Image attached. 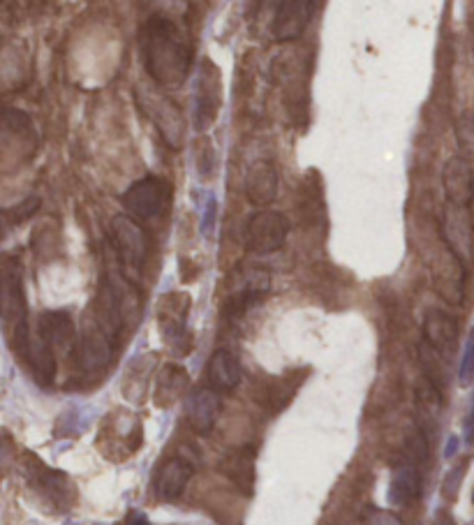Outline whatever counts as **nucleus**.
Returning a JSON list of instances; mask_svg holds the SVG:
<instances>
[{"label":"nucleus","instance_id":"1","mask_svg":"<svg viewBox=\"0 0 474 525\" xmlns=\"http://www.w3.org/2000/svg\"><path fill=\"white\" fill-rule=\"evenodd\" d=\"M139 47L148 77L164 89H181L193 70L194 44L183 24L153 14L141 26Z\"/></svg>","mask_w":474,"mask_h":525},{"label":"nucleus","instance_id":"2","mask_svg":"<svg viewBox=\"0 0 474 525\" xmlns=\"http://www.w3.org/2000/svg\"><path fill=\"white\" fill-rule=\"evenodd\" d=\"M3 322H5V336L14 352L21 357L28 355V303H26L21 262L17 257H7L3 264Z\"/></svg>","mask_w":474,"mask_h":525},{"label":"nucleus","instance_id":"3","mask_svg":"<svg viewBox=\"0 0 474 525\" xmlns=\"http://www.w3.org/2000/svg\"><path fill=\"white\" fill-rule=\"evenodd\" d=\"M271 292V276L262 266H243L229 278L227 292L220 303V317L227 322L243 319Z\"/></svg>","mask_w":474,"mask_h":525},{"label":"nucleus","instance_id":"4","mask_svg":"<svg viewBox=\"0 0 474 525\" xmlns=\"http://www.w3.org/2000/svg\"><path fill=\"white\" fill-rule=\"evenodd\" d=\"M109 246H112L116 266L130 280H135L141 273L148 257V239L146 231L130 215H116L109 223Z\"/></svg>","mask_w":474,"mask_h":525},{"label":"nucleus","instance_id":"5","mask_svg":"<svg viewBox=\"0 0 474 525\" xmlns=\"http://www.w3.org/2000/svg\"><path fill=\"white\" fill-rule=\"evenodd\" d=\"M121 201H123L125 211L130 213V218H135L137 223H151V220L160 218L164 208L170 207L171 184L148 174L130 185Z\"/></svg>","mask_w":474,"mask_h":525},{"label":"nucleus","instance_id":"6","mask_svg":"<svg viewBox=\"0 0 474 525\" xmlns=\"http://www.w3.org/2000/svg\"><path fill=\"white\" fill-rule=\"evenodd\" d=\"M137 102H139L141 112L146 114L151 123L155 125L158 135L170 148H181L186 142V116H183L181 106L174 100L164 98L158 90H137Z\"/></svg>","mask_w":474,"mask_h":525},{"label":"nucleus","instance_id":"7","mask_svg":"<svg viewBox=\"0 0 474 525\" xmlns=\"http://www.w3.org/2000/svg\"><path fill=\"white\" fill-rule=\"evenodd\" d=\"M289 234V220L280 211H264L252 213L243 230V246L252 255H271L285 246Z\"/></svg>","mask_w":474,"mask_h":525},{"label":"nucleus","instance_id":"8","mask_svg":"<svg viewBox=\"0 0 474 525\" xmlns=\"http://www.w3.org/2000/svg\"><path fill=\"white\" fill-rule=\"evenodd\" d=\"M187 313H190V296L186 292L162 296L158 310L160 331L176 357L187 355L193 349V338L187 333Z\"/></svg>","mask_w":474,"mask_h":525},{"label":"nucleus","instance_id":"9","mask_svg":"<svg viewBox=\"0 0 474 525\" xmlns=\"http://www.w3.org/2000/svg\"><path fill=\"white\" fill-rule=\"evenodd\" d=\"M442 241L465 266L474 260V224L470 208L446 204L442 213Z\"/></svg>","mask_w":474,"mask_h":525},{"label":"nucleus","instance_id":"10","mask_svg":"<svg viewBox=\"0 0 474 525\" xmlns=\"http://www.w3.org/2000/svg\"><path fill=\"white\" fill-rule=\"evenodd\" d=\"M465 269L468 266L458 260L449 248H442L431 262V276L438 294L451 306H461L465 294Z\"/></svg>","mask_w":474,"mask_h":525},{"label":"nucleus","instance_id":"11","mask_svg":"<svg viewBox=\"0 0 474 525\" xmlns=\"http://www.w3.org/2000/svg\"><path fill=\"white\" fill-rule=\"evenodd\" d=\"M223 98H220V72L211 60H206L200 70L197 89H194V123L197 130H206L216 121L220 112Z\"/></svg>","mask_w":474,"mask_h":525},{"label":"nucleus","instance_id":"12","mask_svg":"<svg viewBox=\"0 0 474 525\" xmlns=\"http://www.w3.org/2000/svg\"><path fill=\"white\" fill-rule=\"evenodd\" d=\"M315 3L308 0H292V3H280L275 7L273 24H271V35L275 42H294L304 35L312 19Z\"/></svg>","mask_w":474,"mask_h":525},{"label":"nucleus","instance_id":"13","mask_svg":"<svg viewBox=\"0 0 474 525\" xmlns=\"http://www.w3.org/2000/svg\"><path fill=\"white\" fill-rule=\"evenodd\" d=\"M278 188H280V174L271 160H257L248 167L243 190H246V197L252 207L264 208L273 204V200L278 197Z\"/></svg>","mask_w":474,"mask_h":525},{"label":"nucleus","instance_id":"14","mask_svg":"<svg viewBox=\"0 0 474 525\" xmlns=\"http://www.w3.org/2000/svg\"><path fill=\"white\" fill-rule=\"evenodd\" d=\"M442 185H445L446 204L470 208V204H472L474 200V176L468 160H446L445 169H442Z\"/></svg>","mask_w":474,"mask_h":525},{"label":"nucleus","instance_id":"15","mask_svg":"<svg viewBox=\"0 0 474 525\" xmlns=\"http://www.w3.org/2000/svg\"><path fill=\"white\" fill-rule=\"evenodd\" d=\"M423 338L431 349H435L439 357H445V352H454L458 341V322L454 315L433 308L428 310L426 319H423Z\"/></svg>","mask_w":474,"mask_h":525},{"label":"nucleus","instance_id":"16","mask_svg":"<svg viewBox=\"0 0 474 525\" xmlns=\"http://www.w3.org/2000/svg\"><path fill=\"white\" fill-rule=\"evenodd\" d=\"M220 414V396L213 389H197L187 398V424L194 433L209 435Z\"/></svg>","mask_w":474,"mask_h":525},{"label":"nucleus","instance_id":"17","mask_svg":"<svg viewBox=\"0 0 474 525\" xmlns=\"http://www.w3.org/2000/svg\"><path fill=\"white\" fill-rule=\"evenodd\" d=\"M37 341L44 342L53 355H56V349L75 348V322L70 315L63 310L42 315L40 326H37Z\"/></svg>","mask_w":474,"mask_h":525},{"label":"nucleus","instance_id":"18","mask_svg":"<svg viewBox=\"0 0 474 525\" xmlns=\"http://www.w3.org/2000/svg\"><path fill=\"white\" fill-rule=\"evenodd\" d=\"M220 470L234 482L236 489L243 490L246 496H252V489H255V449L243 447L229 451L220 463Z\"/></svg>","mask_w":474,"mask_h":525},{"label":"nucleus","instance_id":"19","mask_svg":"<svg viewBox=\"0 0 474 525\" xmlns=\"http://www.w3.org/2000/svg\"><path fill=\"white\" fill-rule=\"evenodd\" d=\"M206 378L216 391H234L241 384V364L229 349H216L206 366Z\"/></svg>","mask_w":474,"mask_h":525},{"label":"nucleus","instance_id":"20","mask_svg":"<svg viewBox=\"0 0 474 525\" xmlns=\"http://www.w3.org/2000/svg\"><path fill=\"white\" fill-rule=\"evenodd\" d=\"M193 477V466L186 458H171L162 466L155 479V490L162 500H176L186 490L187 482Z\"/></svg>","mask_w":474,"mask_h":525},{"label":"nucleus","instance_id":"21","mask_svg":"<svg viewBox=\"0 0 474 525\" xmlns=\"http://www.w3.org/2000/svg\"><path fill=\"white\" fill-rule=\"evenodd\" d=\"M422 493V474H419V467H415L412 463H405L399 466L391 474V484H389V502L393 507H405L410 505L412 500H416Z\"/></svg>","mask_w":474,"mask_h":525},{"label":"nucleus","instance_id":"22","mask_svg":"<svg viewBox=\"0 0 474 525\" xmlns=\"http://www.w3.org/2000/svg\"><path fill=\"white\" fill-rule=\"evenodd\" d=\"M187 387V372L186 368L170 364L164 366L158 378V389H155V401L160 407L171 405L174 401H178Z\"/></svg>","mask_w":474,"mask_h":525},{"label":"nucleus","instance_id":"23","mask_svg":"<svg viewBox=\"0 0 474 525\" xmlns=\"http://www.w3.org/2000/svg\"><path fill=\"white\" fill-rule=\"evenodd\" d=\"M40 204H42V200L37 195L26 197V200L21 201V204H14L12 208H7L5 220L10 224H21L24 220H28L30 215H36L37 208H40Z\"/></svg>","mask_w":474,"mask_h":525},{"label":"nucleus","instance_id":"24","mask_svg":"<svg viewBox=\"0 0 474 525\" xmlns=\"http://www.w3.org/2000/svg\"><path fill=\"white\" fill-rule=\"evenodd\" d=\"M472 380H474V326L470 329V333H468L465 349H462L461 368H458V382H461L462 387L472 384Z\"/></svg>","mask_w":474,"mask_h":525},{"label":"nucleus","instance_id":"25","mask_svg":"<svg viewBox=\"0 0 474 525\" xmlns=\"http://www.w3.org/2000/svg\"><path fill=\"white\" fill-rule=\"evenodd\" d=\"M465 470H468V460H462L458 466H454L449 473L445 474V482H442V496L446 500H456L458 490H461L462 477H465Z\"/></svg>","mask_w":474,"mask_h":525},{"label":"nucleus","instance_id":"26","mask_svg":"<svg viewBox=\"0 0 474 525\" xmlns=\"http://www.w3.org/2000/svg\"><path fill=\"white\" fill-rule=\"evenodd\" d=\"M456 135H458V144H461L462 153H465V160L474 158V121L461 119V123H458L456 128Z\"/></svg>","mask_w":474,"mask_h":525},{"label":"nucleus","instance_id":"27","mask_svg":"<svg viewBox=\"0 0 474 525\" xmlns=\"http://www.w3.org/2000/svg\"><path fill=\"white\" fill-rule=\"evenodd\" d=\"M216 220H217V200L216 195H209L204 207V215H201V234H204V237H211L213 230H216Z\"/></svg>","mask_w":474,"mask_h":525},{"label":"nucleus","instance_id":"28","mask_svg":"<svg viewBox=\"0 0 474 525\" xmlns=\"http://www.w3.org/2000/svg\"><path fill=\"white\" fill-rule=\"evenodd\" d=\"M370 525H400V521L396 519L393 513L377 512V509H375V512H373V521H370Z\"/></svg>","mask_w":474,"mask_h":525},{"label":"nucleus","instance_id":"29","mask_svg":"<svg viewBox=\"0 0 474 525\" xmlns=\"http://www.w3.org/2000/svg\"><path fill=\"white\" fill-rule=\"evenodd\" d=\"M465 440H468V443H472L474 440V396H472V405H470L468 419H465Z\"/></svg>","mask_w":474,"mask_h":525},{"label":"nucleus","instance_id":"30","mask_svg":"<svg viewBox=\"0 0 474 525\" xmlns=\"http://www.w3.org/2000/svg\"><path fill=\"white\" fill-rule=\"evenodd\" d=\"M128 525H151V521H148L144 513H132L128 519Z\"/></svg>","mask_w":474,"mask_h":525},{"label":"nucleus","instance_id":"31","mask_svg":"<svg viewBox=\"0 0 474 525\" xmlns=\"http://www.w3.org/2000/svg\"><path fill=\"white\" fill-rule=\"evenodd\" d=\"M456 449H458V437H456V435H451V437H449V444H446L445 458H451V456L456 454Z\"/></svg>","mask_w":474,"mask_h":525},{"label":"nucleus","instance_id":"32","mask_svg":"<svg viewBox=\"0 0 474 525\" xmlns=\"http://www.w3.org/2000/svg\"><path fill=\"white\" fill-rule=\"evenodd\" d=\"M435 525H458L456 521L451 519L449 513H445V512H439L438 513V519H435Z\"/></svg>","mask_w":474,"mask_h":525},{"label":"nucleus","instance_id":"33","mask_svg":"<svg viewBox=\"0 0 474 525\" xmlns=\"http://www.w3.org/2000/svg\"><path fill=\"white\" fill-rule=\"evenodd\" d=\"M472 502H474V490H472Z\"/></svg>","mask_w":474,"mask_h":525},{"label":"nucleus","instance_id":"34","mask_svg":"<svg viewBox=\"0 0 474 525\" xmlns=\"http://www.w3.org/2000/svg\"><path fill=\"white\" fill-rule=\"evenodd\" d=\"M470 525H474V523H470Z\"/></svg>","mask_w":474,"mask_h":525}]
</instances>
